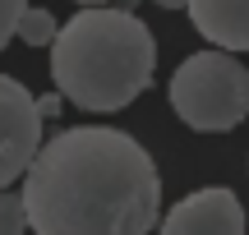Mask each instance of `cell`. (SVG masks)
I'll return each mask as SVG.
<instances>
[{
    "label": "cell",
    "instance_id": "1",
    "mask_svg": "<svg viewBox=\"0 0 249 235\" xmlns=\"http://www.w3.org/2000/svg\"><path fill=\"white\" fill-rule=\"evenodd\" d=\"M23 203L37 235H143L157 226L161 175L129 134L79 125L37 148Z\"/></svg>",
    "mask_w": 249,
    "mask_h": 235
},
{
    "label": "cell",
    "instance_id": "2",
    "mask_svg": "<svg viewBox=\"0 0 249 235\" xmlns=\"http://www.w3.org/2000/svg\"><path fill=\"white\" fill-rule=\"evenodd\" d=\"M157 69V42L129 9L83 5L51 37V79L79 111H124Z\"/></svg>",
    "mask_w": 249,
    "mask_h": 235
},
{
    "label": "cell",
    "instance_id": "3",
    "mask_svg": "<svg viewBox=\"0 0 249 235\" xmlns=\"http://www.w3.org/2000/svg\"><path fill=\"white\" fill-rule=\"evenodd\" d=\"M171 106L198 134H226L249 116V69L226 46L198 51L171 74Z\"/></svg>",
    "mask_w": 249,
    "mask_h": 235
},
{
    "label": "cell",
    "instance_id": "4",
    "mask_svg": "<svg viewBox=\"0 0 249 235\" xmlns=\"http://www.w3.org/2000/svg\"><path fill=\"white\" fill-rule=\"evenodd\" d=\"M42 148V111L18 79L0 74V189L28 171Z\"/></svg>",
    "mask_w": 249,
    "mask_h": 235
},
{
    "label": "cell",
    "instance_id": "5",
    "mask_svg": "<svg viewBox=\"0 0 249 235\" xmlns=\"http://www.w3.org/2000/svg\"><path fill=\"white\" fill-rule=\"evenodd\" d=\"M161 231L166 235H240L245 208L231 189H198L166 212Z\"/></svg>",
    "mask_w": 249,
    "mask_h": 235
},
{
    "label": "cell",
    "instance_id": "6",
    "mask_svg": "<svg viewBox=\"0 0 249 235\" xmlns=\"http://www.w3.org/2000/svg\"><path fill=\"white\" fill-rule=\"evenodd\" d=\"M189 18H194L198 37L226 51H249V0H189Z\"/></svg>",
    "mask_w": 249,
    "mask_h": 235
},
{
    "label": "cell",
    "instance_id": "7",
    "mask_svg": "<svg viewBox=\"0 0 249 235\" xmlns=\"http://www.w3.org/2000/svg\"><path fill=\"white\" fill-rule=\"evenodd\" d=\"M55 14L51 9H37V5H28L23 14H18V23H14V37L18 42H28V46H51V37H55Z\"/></svg>",
    "mask_w": 249,
    "mask_h": 235
},
{
    "label": "cell",
    "instance_id": "8",
    "mask_svg": "<svg viewBox=\"0 0 249 235\" xmlns=\"http://www.w3.org/2000/svg\"><path fill=\"white\" fill-rule=\"evenodd\" d=\"M18 231H28V203L23 194H14L5 185L0 189V235H18Z\"/></svg>",
    "mask_w": 249,
    "mask_h": 235
},
{
    "label": "cell",
    "instance_id": "9",
    "mask_svg": "<svg viewBox=\"0 0 249 235\" xmlns=\"http://www.w3.org/2000/svg\"><path fill=\"white\" fill-rule=\"evenodd\" d=\"M23 9H28V0H0V51H5V42L14 37V23H18Z\"/></svg>",
    "mask_w": 249,
    "mask_h": 235
},
{
    "label": "cell",
    "instance_id": "10",
    "mask_svg": "<svg viewBox=\"0 0 249 235\" xmlns=\"http://www.w3.org/2000/svg\"><path fill=\"white\" fill-rule=\"evenodd\" d=\"M37 111H42V120L55 116V111H60V97H42V101H37Z\"/></svg>",
    "mask_w": 249,
    "mask_h": 235
},
{
    "label": "cell",
    "instance_id": "11",
    "mask_svg": "<svg viewBox=\"0 0 249 235\" xmlns=\"http://www.w3.org/2000/svg\"><path fill=\"white\" fill-rule=\"evenodd\" d=\"M152 5H161V9H185L189 0H152Z\"/></svg>",
    "mask_w": 249,
    "mask_h": 235
},
{
    "label": "cell",
    "instance_id": "12",
    "mask_svg": "<svg viewBox=\"0 0 249 235\" xmlns=\"http://www.w3.org/2000/svg\"><path fill=\"white\" fill-rule=\"evenodd\" d=\"M79 5H111V0H79Z\"/></svg>",
    "mask_w": 249,
    "mask_h": 235
}]
</instances>
